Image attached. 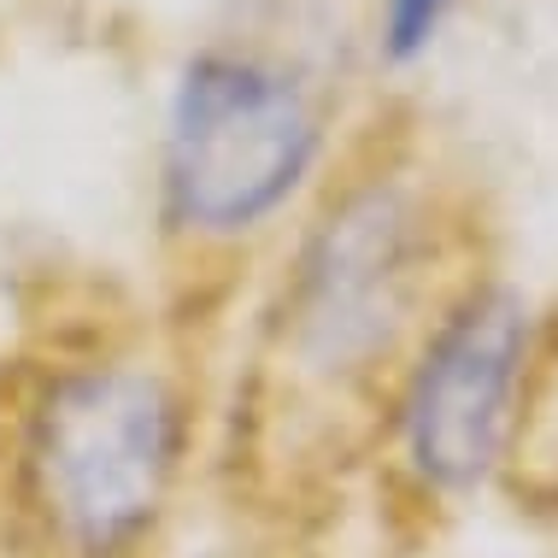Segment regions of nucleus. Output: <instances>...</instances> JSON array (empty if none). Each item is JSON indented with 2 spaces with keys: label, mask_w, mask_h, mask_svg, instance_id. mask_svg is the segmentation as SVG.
Segmentation results:
<instances>
[{
  "label": "nucleus",
  "mask_w": 558,
  "mask_h": 558,
  "mask_svg": "<svg viewBox=\"0 0 558 558\" xmlns=\"http://www.w3.org/2000/svg\"><path fill=\"white\" fill-rule=\"evenodd\" d=\"M500 223L417 112H376L312 189L235 371L223 464L259 500H306L383 459L417 359L482 282Z\"/></svg>",
  "instance_id": "obj_1"
},
{
  "label": "nucleus",
  "mask_w": 558,
  "mask_h": 558,
  "mask_svg": "<svg viewBox=\"0 0 558 558\" xmlns=\"http://www.w3.org/2000/svg\"><path fill=\"white\" fill-rule=\"evenodd\" d=\"M500 471L518 476V488L530 482V494L558 500V306L547 318H530L518 412H511V441Z\"/></svg>",
  "instance_id": "obj_5"
},
{
  "label": "nucleus",
  "mask_w": 558,
  "mask_h": 558,
  "mask_svg": "<svg viewBox=\"0 0 558 558\" xmlns=\"http://www.w3.org/2000/svg\"><path fill=\"white\" fill-rule=\"evenodd\" d=\"M530 347V306L506 277L482 282L417 359L383 459L424 506L471 500L500 476Z\"/></svg>",
  "instance_id": "obj_4"
},
{
  "label": "nucleus",
  "mask_w": 558,
  "mask_h": 558,
  "mask_svg": "<svg viewBox=\"0 0 558 558\" xmlns=\"http://www.w3.org/2000/svg\"><path fill=\"white\" fill-rule=\"evenodd\" d=\"M324 159V107L289 59L230 41L189 53L159 147V223L183 265L171 306L177 329L194 324L206 277H218L213 289L223 294L253 241L318 189Z\"/></svg>",
  "instance_id": "obj_3"
},
{
  "label": "nucleus",
  "mask_w": 558,
  "mask_h": 558,
  "mask_svg": "<svg viewBox=\"0 0 558 558\" xmlns=\"http://www.w3.org/2000/svg\"><path fill=\"white\" fill-rule=\"evenodd\" d=\"M452 0H383V59L388 65H412L417 53H429L435 29L447 24Z\"/></svg>",
  "instance_id": "obj_6"
},
{
  "label": "nucleus",
  "mask_w": 558,
  "mask_h": 558,
  "mask_svg": "<svg viewBox=\"0 0 558 558\" xmlns=\"http://www.w3.org/2000/svg\"><path fill=\"white\" fill-rule=\"evenodd\" d=\"M201 395L189 329L77 312L0 383V488L41 558H147L177 518Z\"/></svg>",
  "instance_id": "obj_2"
}]
</instances>
